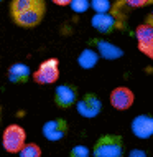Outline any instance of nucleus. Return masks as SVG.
I'll list each match as a JSON object with an SVG mask.
<instances>
[{
    "label": "nucleus",
    "instance_id": "obj_8",
    "mask_svg": "<svg viewBox=\"0 0 153 157\" xmlns=\"http://www.w3.org/2000/svg\"><path fill=\"white\" fill-rule=\"evenodd\" d=\"M41 132H43L46 141L58 142L69 132V124H67V121L63 119V117H54V119H49V121L45 122Z\"/></svg>",
    "mask_w": 153,
    "mask_h": 157
},
{
    "label": "nucleus",
    "instance_id": "obj_17",
    "mask_svg": "<svg viewBox=\"0 0 153 157\" xmlns=\"http://www.w3.org/2000/svg\"><path fill=\"white\" fill-rule=\"evenodd\" d=\"M114 2L112 0H91V8L96 13H104V12L112 10Z\"/></svg>",
    "mask_w": 153,
    "mask_h": 157
},
{
    "label": "nucleus",
    "instance_id": "obj_16",
    "mask_svg": "<svg viewBox=\"0 0 153 157\" xmlns=\"http://www.w3.org/2000/svg\"><path fill=\"white\" fill-rule=\"evenodd\" d=\"M20 157H41V147L35 142H25L23 147L18 151Z\"/></svg>",
    "mask_w": 153,
    "mask_h": 157
},
{
    "label": "nucleus",
    "instance_id": "obj_9",
    "mask_svg": "<svg viewBox=\"0 0 153 157\" xmlns=\"http://www.w3.org/2000/svg\"><path fill=\"white\" fill-rule=\"evenodd\" d=\"M109 101H110V106L117 111H127L130 109L135 103V94L130 88L127 86H118L115 90H112L109 96Z\"/></svg>",
    "mask_w": 153,
    "mask_h": 157
},
{
    "label": "nucleus",
    "instance_id": "obj_18",
    "mask_svg": "<svg viewBox=\"0 0 153 157\" xmlns=\"http://www.w3.org/2000/svg\"><path fill=\"white\" fill-rule=\"evenodd\" d=\"M69 7L74 13H84L91 8V2L89 0H71Z\"/></svg>",
    "mask_w": 153,
    "mask_h": 157
},
{
    "label": "nucleus",
    "instance_id": "obj_21",
    "mask_svg": "<svg viewBox=\"0 0 153 157\" xmlns=\"http://www.w3.org/2000/svg\"><path fill=\"white\" fill-rule=\"evenodd\" d=\"M129 157H148V154L143 149H132Z\"/></svg>",
    "mask_w": 153,
    "mask_h": 157
},
{
    "label": "nucleus",
    "instance_id": "obj_14",
    "mask_svg": "<svg viewBox=\"0 0 153 157\" xmlns=\"http://www.w3.org/2000/svg\"><path fill=\"white\" fill-rule=\"evenodd\" d=\"M99 60H100V56L94 48H86V50H82V52L79 53L78 65L82 68V70H91V68L97 66Z\"/></svg>",
    "mask_w": 153,
    "mask_h": 157
},
{
    "label": "nucleus",
    "instance_id": "obj_1",
    "mask_svg": "<svg viewBox=\"0 0 153 157\" xmlns=\"http://www.w3.org/2000/svg\"><path fill=\"white\" fill-rule=\"evenodd\" d=\"M125 3L124 0L120 2H114L112 10L104 12V13H96L91 18V27L96 32L102 33V35H110L115 30H124L125 28V20H127V13H125Z\"/></svg>",
    "mask_w": 153,
    "mask_h": 157
},
{
    "label": "nucleus",
    "instance_id": "obj_5",
    "mask_svg": "<svg viewBox=\"0 0 153 157\" xmlns=\"http://www.w3.org/2000/svg\"><path fill=\"white\" fill-rule=\"evenodd\" d=\"M135 38H137L138 52L153 60V23L147 20L145 23H140L135 28Z\"/></svg>",
    "mask_w": 153,
    "mask_h": 157
},
{
    "label": "nucleus",
    "instance_id": "obj_2",
    "mask_svg": "<svg viewBox=\"0 0 153 157\" xmlns=\"http://www.w3.org/2000/svg\"><path fill=\"white\" fill-rule=\"evenodd\" d=\"M125 146L122 136L104 134L92 146V157H124Z\"/></svg>",
    "mask_w": 153,
    "mask_h": 157
},
{
    "label": "nucleus",
    "instance_id": "obj_4",
    "mask_svg": "<svg viewBox=\"0 0 153 157\" xmlns=\"http://www.w3.org/2000/svg\"><path fill=\"white\" fill-rule=\"evenodd\" d=\"M59 79V60L58 58H48L38 66L33 73V81L36 84H54Z\"/></svg>",
    "mask_w": 153,
    "mask_h": 157
},
{
    "label": "nucleus",
    "instance_id": "obj_20",
    "mask_svg": "<svg viewBox=\"0 0 153 157\" xmlns=\"http://www.w3.org/2000/svg\"><path fill=\"white\" fill-rule=\"evenodd\" d=\"M124 3L129 8H142L150 5V0H124Z\"/></svg>",
    "mask_w": 153,
    "mask_h": 157
},
{
    "label": "nucleus",
    "instance_id": "obj_26",
    "mask_svg": "<svg viewBox=\"0 0 153 157\" xmlns=\"http://www.w3.org/2000/svg\"><path fill=\"white\" fill-rule=\"evenodd\" d=\"M2 2H3V0H0V3H2Z\"/></svg>",
    "mask_w": 153,
    "mask_h": 157
},
{
    "label": "nucleus",
    "instance_id": "obj_24",
    "mask_svg": "<svg viewBox=\"0 0 153 157\" xmlns=\"http://www.w3.org/2000/svg\"><path fill=\"white\" fill-rule=\"evenodd\" d=\"M0 122H2V106H0Z\"/></svg>",
    "mask_w": 153,
    "mask_h": 157
},
{
    "label": "nucleus",
    "instance_id": "obj_7",
    "mask_svg": "<svg viewBox=\"0 0 153 157\" xmlns=\"http://www.w3.org/2000/svg\"><path fill=\"white\" fill-rule=\"evenodd\" d=\"M76 109H78L79 116L86 117V119H92L97 117L102 111V101L96 94H84L81 99L76 101Z\"/></svg>",
    "mask_w": 153,
    "mask_h": 157
},
{
    "label": "nucleus",
    "instance_id": "obj_10",
    "mask_svg": "<svg viewBox=\"0 0 153 157\" xmlns=\"http://www.w3.org/2000/svg\"><path fill=\"white\" fill-rule=\"evenodd\" d=\"M89 45L94 46V50L99 53L100 58L104 60H109V61H114V60H118V58L124 56V50L120 46L114 45L112 41H107L104 38H92L89 41Z\"/></svg>",
    "mask_w": 153,
    "mask_h": 157
},
{
    "label": "nucleus",
    "instance_id": "obj_19",
    "mask_svg": "<svg viewBox=\"0 0 153 157\" xmlns=\"http://www.w3.org/2000/svg\"><path fill=\"white\" fill-rule=\"evenodd\" d=\"M69 157H91V151L86 146H74L71 149Z\"/></svg>",
    "mask_w": 153,
    "mask_h": 157
},
{
    "label": "nucleus",
    "instance_id": "obj_25",
    "mask_svg": "<svg viewBox=\"0 0 153 157\" xmlns=\"http://www.w3.org/2000/svg\"><path fill=\"white\" fill-rule=\"evenodd\" d=\"M112 2H120V0H112Z\"/></svg>",
    "mask_w": 153,
    "mask_h": 157
},
{
    "label": "nucleus",
    "instance_id": "obj_11",
    "mask_svg": "<svg viewBox=\"0 0 153 157\" xmlns=\"http://www.w3.org/2000/svg\"><path fill=\"white\" fill-rule=\"evenodd\" d=\"M78 101V90L73 84H59L54 90V104L61 109H67Z\"/></svg>",
    "mask_w": 153,
    "mask_h": 157
},
{
    "label": "nucleus",
    "instance_id": "obj_13",
    "mask_svg": "<svg viewBox=\"0 0 153 157\" xmlns=\"http://www.w3.org/2000/svg\"><path fill=\"white\" fill-rule=\"evenodd\" d=\"M30 76H31V70H30V66L25 65V63H13V65L8 68V71H7L8 81L13 83V84L27 83L30 79Z\"/></svg>",
    "mask_w": 153,
    "mask_h": 157
},
{
    "label": "nucleus",
    "instance_id": "obj_6",
    "mask_svg": "<svg viewBox=\"0 0 153 157\" xmlns=\"http://www.w3.org/2000/svg\"><path fill=\"white\" fill-rule=\"evenodd\" d=\"M45 13H46V5H40V7L28 8L25 12H20V13L12 17V20H13L15 25H18L22 28H33L41 23Z\"/></svg>",
    "mask_w": 153,
    "mask_h": 157
},
{
    "label": "nucleus",
    "instance_id": "obj_22",
    "mask_svg": "<svg viewBox=\"0 0 153 157\" xmlns=\"http://www.w3.org/2000/svg\"><path fill=\"white\" fill-rule=\"evenodd\" d=\"M53 3H56L58 7H69L71 0H53Z\"/></svg>",
    "mask_w": 153,
    "mask_h": 157
},
{
    "label": "nucleus",
    "instance_id": "obj_12",
    "mask_svg": "<svg viewBox=\"0 0 153 157\" xmlns=\"http://www.w3.org/2000/svg\"><path fill=\"white\" fill-rule=\"evenodd\" d=\"M130 131L135 137L148 139L153 136V116L148 114H138L130 122Z\"/></svg>",
    "mask_w": 153,
    "mask_h": 157
},
{
    "label": "nucleus",
    "instance_id": "obj_23",
    "mask_svg": "<svg viewBox=\"0 0 153 157\" xmlns=\"http://www.w3.org/2000/svg\"><path fill=\"white\" fill-rule=\"evenodd\" d=\"M150 5H151V12L147 15V22H151L153 23V0H150Z\"/></svg>",
    "mask_w": 153,
    "mask_h": 157
},
{
    "label": "nucleus",
    "instance_id": "obj_15",
    "mask_svg": "<svg viewBox=\"0 0 153 157\" xmlns=\"http://www.w3.org/2000/svg\"><path fill=\"white\" fill-rule=\"evenodd\" d=\"M40 5H46V2L45 0H12L10 2V17L28 10V8L40 7Z\"/></svg>",
    "mask_w": 153,
    "mask_h": 157
},
{
    "label": "nucleus",
    "instance_id": "obj_3",
    "mask_svg": "<svg viewBox=\"0 0 153 157\" xmlns=\"http://www.w3.org/2000/svg\"><path fill=\"white\" fill-rule=\"evenodd\" d=\"M27 142V131L18 124H10L3 129L2 146L8 154H18V151Z\"/></svg>",
    "mask_w": 153,
    "mask_h": 157
}]
</instances>
